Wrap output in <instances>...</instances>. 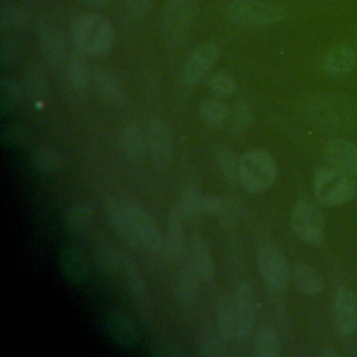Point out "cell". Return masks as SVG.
<instances>
[{"label":"cell","instance_id":"obj_1","mask_svg":"<svg viewBox=\"0 0 357 357\" xmlns=\"http://www.w3.org/2000/svg\"><path fill=\"white\" fill-rule=\"evenodd\" d=\"M71 36L75 47L91 57H105L114 43L113 26L99 13L79 15L73 24Z\"/></svg>","mask_w":357,"mask_h":357},{"label":"cell","instance_id":"obj_2","mask_svg":"<svg viewBox=\"0 0 357 357\" xmlns=\"http://www.w3.org/2000/svg\"><path fill=\"white\" fill-rule=\"evenodd\" d=\"M279 169L273 156L264 149H250L240 156L238 180L252 194L269 190L278 178Z\"/></svg>","mask_w":357,"mask_h":357},{"label":"cell","instance_id":"obj_3","mask_svg":"<svg viewBox=\"0 0 357 357\" xmlns=\"http://www.w3.org/2000/svg\"><path fill=\"white\" fill-rule=\"evenodd\" d=\"M255 258L258 272L265 286L275 293H283L290 279V266L276 247L266 236L258 234L255 238Z\"/></svg>","mask_w":357,"mask_h":357},{"label":"cell","instance_id":"obj_4","mask_svg":"<svg viewBox=\"0 0 357 357\" xmlns=\"http://www.w3.org/2000/svg\"><path fill=\"white\" fill-rule=\"evenodd\" d=\"M312 190L315 199L321 205L335 208L347 204L356 197L357 184L353 177L329 166L314 172Z\"/></svg>","mask_w":357,"mask_h":357},{"label":"cell","instance_id":"obj_5","mask_svg":"<svg viewBox=\"0 0 357 357\" xmlns=\"http://www.w3.org/2000/svg\"><path fill=\"white\" fill-rule=\"evenodd\" d=\"M198 10V0H166L160 31L166 46L180 47L187 39Z\"/></svg>","mask_w":357,"mask_h":357},{"label":"cell","instance_id":"obj_6","mask_svg":"<svg viewBox=\"0 0 357 357\" xmlns=\"http://www.w3.org/2000/svg\"><path fill=\"white\" fill-rule=\"evenodd\" d=\"M225 15L236 25L262 28L280 22L286 17V10L261 0H230L225 6Z\"/></svg>","mask_w":357,"mask_h":357},{"label":"cell","instance_id":"obj_7","mask_svg":"<svg viewBox=\"0 0 357 357\" xmlns=\"http://www.w3.org/2000/svg\"><path fill=\"white\" fill-rule=\"evenodd\" d=\"M314 114L322 124L337 130L357 128V103L344 95H318L314 99Z\"/></svg>","mask_w":357,"mask_h":357},{"label":"cell","instance_id":"obj_8","mask_svg":"<svg viewBox=\"0 0 357 357\" xmlns=\"http://www.w3.org/2000/svg\"><path fill=\"white\" fill-rule=\"evenodd\" d=\"M290 226L294 234L308 244H318L325 234V216L314 199L308 197L300 198L291 212Z\"/></svg>","mask_w":357,"mask_h":357},{"label":"cell","instance_id":"obj_9","mask_svg":"<svg viewBox=\"0 0 357 357\" xmlns=\"http://www.w3.org/2000/svg\"><path fill=\"white\" fill-rule=\"evenodd\" d=\"M128 216L135 227L139 245L151 254L163 252V234L159 230L156 220L148 213L135 199L121 197L120 198Z\"/></svg>","mask_w":357,"mask_h":357},{"label":"cell","instance_id":"obj_10","mask_svg":"<svg viewBox=\"0 0 357 357\" xmlns=\"http://www.w3.org/2000/svg\"><path fill=\"white\" fill-rule=\"evenodd\" d=\"M146 151L155 169L166 170L172 163L173 137L167 124L160 119H152L145 130Z\"/></svg>","mask_w":357,"mask_h":357},{"label":"cell","instance_id":"obj_11","mask_svg":"<svg viewBox=\"0 0 357 357\" xmlns=\"http://www.w3.org/2000/svg\"><path fill=\"white\" fill-rule=\"evenodd\" d=\"M220 54V47L215 42H204L198 45L190 54L181 75L183 84L188 88L198 85L209 73Z\"/></svg>","mask_w":357,"mask_h":357},{"label":"cell","instance_id":"obj_12","mask_svg":"<svg viewBox=\"0 0 357 357\" xmlns=\"http://www.w3.org/2000/svg\"><path fill=\"white\" fill-rule=\"evenodd\" d=\"M332 322L340 336L347 337L357 331V297L347 287H340L333 297Z\"/></svg>","mask_w":357,"mask_h":357},{"label":"cell","instance_id":"obj_13","mask_svg":"<svg viewBox=\"0 0 357 357\" xmlns=\"http://www.w3.org/2000/svg\"><path fill=\"white\" fill-rule=\"evenodd\" d=\"M184 218L173 205L169 213L166 233L163 234V255L173 264L180 265L187 258L188 237L184 231Z\"/></svg>","mask_w":357,"mask_h":357},{"label":"cell","instance_id":"obj_14","mask_svg":"<svg viewBox=\"0 0 357 357\" xmlns=\"http://www.w3.org/2000/svg\"><path fill=\"white\" fill-rule=\"evenodd\" d=\"M326 163L350 176H357V145L344 138H331L324 146Z\"/></svg>","mask_w":357,"mask_h":357},{"label":"cell","instance_id":"obj_15","mask_svg":"<svg viewBox=\"0 0 357 357\" xmlns=\"http://www.w3.org/2000/svg\"><path fill=\"white\" fill-rule=\"evenodd\" d=\"M185 262L192 268L201 282H209L213 276L215 262L208 241L198 233L188 236Z\"/></svg>","mask_w":357,"mask_h":357},{"label":"cell","instance_id":"obj_16","mask_svg":"<svg viewBox=\"0 0 357 357\" xmlns=\"http://www.w3.org/2000/svg\"><path fill=\"white\" fill-rule=\"evenodd\" d=\"M236 340H244L254 324V290L248 282H241L234 294Z\"/></svg>","mask_w":357,"mask_h":357},{"label":"cell","instance_id":"obj_17","mask_svg":"<svg viewBox=\"0 0 357 357\" xmlns=\"http://www.w3.org/2000/svg\"><path fill=\"white\" fill-rule=\"evenodd\" d=\"M357 64L356 52L344 45L339 43L332 46L322 59V71L331 78H343L350 74Z\"/></svg>","mask_w":357,"mask_h":357},{"label":"cell","instance_id":"obj_18","mask_svg":"<svg viewBox=\"0 0 357 357\" xmlns=\"http://www.w3.org/2000/svg\"><path fill=\"white\" fill-rule=\"evenodd\" d=\"M39 49L43 60L50 67H59L64 59V36L57 25L40 22L39 25Z\"/></svg>","mask_w":357,"mask_h":357},{"label":"cell","instance_id":"obj_19","mask_svg":"<svg viewBox=\"0 0 357 357\" xmlns=\"http://www.w3.org/2000/svg\"><path fill=\"white\" fill-rule=\"evenodd\" d=\"M92 257L98 269L107 275H116L123 265V257L106 234H98L92 241Z\"/></svg>","mask_w":357,"mask_h":357},{"label":"cell","instance_id":"obj_20","mask_svg":"<svg viewBox=\"0 0 357 357\" xmlns=\"http://www.w3.org/2000/svg\"><path fill=\"white\" fill-rule=\"evenodd\" d=\"M290 280L301 294L310 297L322 293L325 287L321 273L305 262H294L290 266Z\"/></svg>","mask_w":357,"mask_h":357},{"label":"cell","instance_id":"obj_21","mask_svg":"<svg viewBox=\"0 0 357 357\" xmlns=\"http://www.w3.org/2000/svg\"><path fill=\"white\" fill-rule=\"evenodd\" d=\"M107 216H109L113 230L116 231V234L120 237V240L124 244H127L128 247L139 245L135 227H134L132 220L128 216L121 199H113L109 202Z\"/></svg>","mask_w":357,"mask_h":357},{"label":"cell","instance_id":"obj_22","mask_svg":"<svg viewBox=\"0 0 357 357\" xmlns=\"http://www.w3.org/2000/svg\"><path fill=\"white\" fill-rule=\"evenodd\" d=\"M201 279L192 271V268L184 261L178 265L173 283V296L180 303H191L199 293Z\"/></svg>","mask_w":357,"mask_h":357},{"label":"cell","instance_id":"obj_23","mask_svg":"<svg viewBox=\"0 0 357 357\" xmlns=\"http://www.w3.org/2000/svg\"><path fill=\"white\" fill-rule=\"evenodd\" d=\"M60 265L64 278L74 283L81 284L88 275V261L84 251L75 245L67 247L60 257Z\"/></svg>","mask_w":357,"mask_h":357},{"label":"cell","instance_id":"obj_24","mask_svg":"<svg viewBox=\"0 0 357 357\" xmlns=\"http://www.w3.org/2000/svg\"><path fill=\"white\" fill-rule=\"evenodd\" d=\"M107 329L110 336L124 347H132L138 342V333L134 322L123 311H113L107 318Z\"/></svg>","mask_w":357,"mask_h":357},{"label":"cell","instance_id":"obj_25","mask_svg":"<svg viewBox=\"0 0 357 357\" xmlns=\"http://www.w3.org/2000/svg\"><path fill=\"white\" fill-rule=\"evenodd\" d=\"M202 199L204 192L195 183L187 184V187L183 190L180 198L176 201V208L180 211L185 222H197L202 218L204 208H202Z\"/></svg>","mask_w":357,"mask_h":357},{"label":"cell","instance_id":"obj_26","mask_svg":"<svg viewBox=\"0 0 357 357\" xmlns=\"http://www.w3.org/2000/svg\"><path fill=\"white\" fill-rule=\"evenodd\" d=\"M216 321L219 335L225 340L236 339V308L234 297L230 294H223L216 301Z\"/></svg>","mask_w":357,"mask_h":357},{"label":"cell","instance_id":"obj_27","mask_svg":"<svg viewBox=\"0 0 357 357\" xmlns=\"http://www.w3.org/2000/svg\"><path fill=\"white\" fill-rule=\"evenodd\" d=\"M25 92L35 106H42L49 98V82L39 66H31L25 75Z\"/></svg>","mask_w":357,"mask_h":357},{"label":"cell","instance_id":"obj_28","mask_svg":"<svg viewBox=\"0 0 357 357\" xmlns=\"http://www.w3.org/2000/svg\"><path fill=\"white\" fill-rule=\"evenodd\" d=\"M120 144L124 155L128 159L134 162L141 160L146 151L145 132L135 124H127L121 131Z\"/></svg>","mask_w":357,"mask_h":357},{"label":"cell","instance_id":"obj_29","mask_svg":"<svg viewBox=\"0 0 357 357\" xmlns=\"http://www.w3.org/2000/svg\"><path fill=\"white\" fill-rule=\"evenodd\" d=\"M93 82L98 95L110 103H120L124 100V89L119 79L106 70H95Z\"/></svg>","mask_w":357,"mask_h":357},{"label":"cell","instance_id":"obj_30","mask_svg":"<svg viewBox=\"0 0 357 357\" xmlns=\"http://www.w3.org/2000/svg\"><path fill=\"white\" fill-rule=\"evenodd\" d=\"M93 219V205L86 199L74 201L66 211V225L74 233L85 231Z\"/></svg>","mask_w":357,"mask_h":357},{"label":"cell","instance_id":"obj_31","mask_svg":"<svg viewBox=\"0 0 357 357\" xmlns=\"http://www.w3.org/2000/svg\"><path fill=\"white\" fill-rule=\"evenodd\" d=\"M251 349L257 357H276L280 354L282 343L279 335L272 328L262 326L255 332Z\"/></svg>","mask_w":357,"mask_h":357},{"label":"cell","instance_id":"obj_32","mask_svg":"<svg viewBox=\"0 0 357 357\" xmlns=\"http://www.w3.org/2000/svg\"><path fill=\"white\" fill-rule=\"evenodd\" d=\"M31 163L40 173H54L61 166V158L52 145L38 144L31 151Z\"/></svg>","mask_w":357,"mask_h":357},{"label":"cell","instance_id":"obj_33","mask_svg":"<svg viewBox=\"0 0 357 357\" xmlns=\"http://www.w3.org/2000/svg\"><path fill=\"white\" fill-rule=\"evenodd\" d=\"M215 160L216 165L225 177V180L234 185L240 183L238 180V169H240V158L226 145H219L215 148Z\"/></svg>","mask_w":357,"mask_h":357},{"label":"cell","instance_id":"obj_34","mask_svg":"<svg viewBox=\"0 0 357 357\" xmlns=\"http://www.w3.org/2000/svg\"><path fill=\"white\" fill-rule=\"evenodd\" d=\"M123 280L132 297L141 298L145 294V282L144 276L139 271V266L137 261L131 255H124L123 257Z\"/></svg>","mask_w":357,"mask_h":357},{"label":"cell","instance_id":"obj_35","mask_svg":"<svg viewBox=\"0 0 357 357\" xmlns=\"http://www.w3.org/2000/svg\"><path fill=\"white\" fill-rule=\"evenodd\" d=\"M67 79L71 88L77 92H84L89 84V70L81 56H74L68 60L66 68Z\"/></svg>","mask_w":357,"mask_h":357},{"label":"cell","instance_id":"obj_36","mask_svg":"<svg viewBox=\"0 0 357 357\" xmlns=\"http://www.w3.org/2000/svg\"><path fill=\"white\" fill-rule=\"evenodd\" d=\"M198 112H199V116L205 121L212 123V124H220V123L229 120L231 110L227 107V105H225L220 100L206 99L199 105Z\"/></svg>","mask_w":357,"mask_h":357},{"label":"cell","instance_id":"obj_37","mask_svg":"<svg viewBox=\"0 0 357 357\" xmlns=\"http://www.w3.org/2000/svg\"><path fill=\"white\" fill-rule=\"evenodd\" d=\"M29 21V13L18 6H3L0 10V26L1 28H21Z\"/></svg>","mask_w":357,"mask_h":357},{"label":"cell","instance_id":"obj_38","mask_svg":"<svg viewBox=\"0 0 357 357\" xmlns=\"http://www.w3.org/2000/svg\"><path fill=\"white\" fill-rule=\"evenodd\" d=\"M208 86L219 98L231 96L236 93V91L238 88L236 79L225 71L213 73L208 81Z\"/></svg>","mask_w":357,"mask_h":357},{"label":"cell","instance_id":"obj_39","mask_svg":"<svg viewBox=\"0 0 357 357\" xmlns=\"http://www.w3.org/2000/svg\"><path fill=\"white\" fill-rule=\"evenodd\" d=\"M0 110L3 114H6L21 99V88L14 79L3 77L0 81Z\"/></svg>","mask_w":357,"mask_h":357},{"label":"cell","instance_id":"obj_40","mask_svg":"<svg viewBox=\"0 0 357 357\" xmlns=\"http://www.w3.org/2000/svg\"><path fill=\"white\" fill-rule=\"evenodd\" d=\"M1 144L8 148H18L28 141V131L22 124H11L0 135Z\"/></svg>","mask_w":357,"mask_h":357},{"label":"cell","instance_id":"obj_41","mask_svg":"<svg viewBox=\"0 0 357 357\" xmlns=\"http://www.w3.org/2000/svg\"><path fill=\"white\" fill-rule=\"evenodd\" d=\"M230 127L233 132H243L251 121V107L248 103H237L230 112Z\"/></svg>","mask_w":357,"mask_h":357},{"label":"cell","instance_id":"obj_42","mask_svg":"<svg viewBox=\"0 0 357 357\" xmlns=\"http://www.w3.org/2000/svg\"><path fill=\"white\" fill-rule=\"evenodd\" d=\"M225 342H227V340H225L222 336L216 337L215 335H205L201 337V340L198 343L199 354L208 356V357L225 356L226 354Z\"/></svg>","mask_w":357,"mask_h":357},{"label":"cell","instance_id":"obj_43","mask_svg":"<svg viewBox=\"0 0 357 357\" xmlns=\"http://www.w3.org/2000/svg\"><path fill=\"white\" fill-rule=\"evenodd\" d=\"M240 216V208L238 202L236 199H225L223 208L220 213L216 216L219 219V223L225 227H231L237 223Z\"/></svg>","mask_w":357,"mask_h":357},{"label":"cell","instance_id":"obj_44","mask_svg":"<svg viewBox=\"0 0 357 357\" xmlns=\"http://www.w3.org/2000/svg\"><path fill=\"white\" fill-rule=\"evenodd\" d=\"M152 354L159 357H178L183 354L180 347L167 339H159L152 346Z\"/></svg>","mask_w":357,"mask_h":357},{"label":"cell","instance_id":"obj_45","mask_svg":"<svg viewBox=\"0 0 357 357\" xmlns=\"http://www.w3.org/2000/svg\"><path fill=\"white\" fill-rule=\"evenodd\" d=\"M17 59V47L11 39H3L0 43V63L4 68L11 66Z\"/></svg>","mask_w":357,"mask_h":357},{"label":"cell","instance_id":"obj_46","mask_svg":"<svg viewBox=\"0 0 357 357\" xmlns=\"http://www.w3.org/2000/svg\"><path fill=\"white\" fill-rule=\"evenodd\" d=\"M223 202H225V198L219 195L204 194V199H202L204 213L208 216H218L223 208Z\"/></svg>","mask_w":357,"mask_h":357},{"label":"cell","instance_id":"obj_47","mask_svg":"<svg viewBox=\"0 0 357 357\" xmlns=\"http://www.w3.org/2000/svg\"><path fill=\"white\" fill-rule=\"evenodd\" d=\"M128 6L134 15H144L149 10L148 0H128Z\"/></svg>","mask_w":357,"mask_h":357},{"label":"cell","instance_id":"obj_48","mask_svg":"<svg viewBox=\"0 0 357 357\" xmlns=\"http://www.w3.org/2000/svg\"><path fill=\"white\" fill-rule=\"evenodd\" d=\"M107 0H82V3L91 10H99L106 4Z\"/></svg>","mask_w":357,"mask_h":357},{"label":"cell","instance_id":"obj_49","mask_svg":"<svg viewBox=\"0 0 357 357\" xmlns=\"http://www.w3.org/2000/svg\"><path fill=\"white\" fill-rule=\"evenodd\" d=\"M321 356H337V351H335V350H332V349H326V350H324L322 353H321Z\"/></svg>","mask_w":357,"mask_h":357}]
</instances>
